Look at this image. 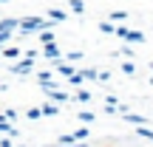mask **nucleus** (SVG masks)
Returning <instances> with one entry per match:
<instances>
[{
	"mask_svg": "<svg viewBox=\"0 0 153 147\" xmlns=\"http://www.w3.org/2000/svg\"><path fill=\"white\" fill-rule=\"evenodd\" d=\"M68 9H71L74 14H82V11H85V3H82V0H68Z\"/></svg>",
	"mask_w": 153,
	"mask_h": 147,
	"instance_id": "ddd939ff",
	"label": "nucleus"
},
{
	"mask_svg": "<svg viewBox=\"0 0 153 147\" xmlns=\"http://www.w3.org/2000/svg\"><path fill=\"white\" fill-rule=\"evenodd\" d=\"M3 3H9V0H0V6H3Z\"/></svg>",
	"mask_w": 153,
	"mask_h": 147,
	"instance_id": "473e14b6",
	"label": "nucleus"
},
{
	"mask_svg": "<svg viewBox=\"0 0 153 147\" xmlns=\"http://www.w3.org/2000/svg\"><path fill=\"white\" fill-rule=\"evenodd\" d=\"M20 28V20L17 17H3L0 20V31H17Z\"/></svg>",
	"mask_w": 153,
	"mask_h": 147,
	"instance_id": "39448f33",
	"label": "nucleus"
},
{
	"mask_svg": "<svg viewBox=\"0 0 153 147\" xmlns=\"http://www.w3.org/2000/svg\"><path fill=\"white\" fill-rule=\"evenodd\" d=\"M74 133H65V136H57V144H74Z\"/></svg>",
	"mask_w": 153,
	"mask_h": 147,
	"instance_id": "4be33fe9",
	"label": "nucleus"
},
{
	"mask_svg": "<svg viewBox=\"0 0 153 147\" xmlns=\"http://www.w3.org/2000/svg\"><path fill=\"white\" fill-rule=\"evenodd\" d=\"M0 57H3V48H0Z\"/></svg>",
	"mask_w": 153,
	"mask_h": 147,
	"instance_id": "72a5a7b5",
	"label": "nucleus"
},
{
	"mask_svg": "<svg viewBox=\"0 0 153 147\" xmlns=\"http://www.w3.org/2000/svg\"><path fill=\"white\" fill-rule=\"evenodd\" d=\"M43 57L51 60V62H57V60H62V51H60L57 43H43Z\"/></svg>",
	"mask_w": 153,
	"mask_h": 147,
	"instance_id": "7ed1b4c3",
	"label": "nucleus"
},
{
	"mask_svg": "<svg viewBox=\"0 0 153 147\" xmlns=\"http://www.w3.org/2000/svg\"><path fill=\"white\" fill-rule=\"evenodd\" d=\"M125 40H128V43H145V34H142V31H131V28H128Z\"/></svg>",
	"mask_w": 153,
	"mask_h": 147,
	"instance_id": "1a4fd4ad",
	"label": "nucleus"
},
{
	"mask_svg": "<svg viewBox=\"0 0 153 147\" xmlns=\"http://www.w3.org/2000/svg\"><path fill=\"white\" fill-rule=\"evenodd\" d=\"M57 74L68 79L71 74H76V68H74V62H68V60H57Z\"/></svg>",
	"mask_w": 153,
	"mask_h": 147,
	"instance_id": "20e7f679",
	"label": "nucleus"
},
{
	"mask_svg": "<svg viewBox=\"0 0 153 147\" xmlns=\"http://www.w3.org/2000/svg\"><path fill=\"white\" fill-rule=\"evenodd\" d=\"M40 34V43H54V31L51 28H43V31H37Z\"/></svg>",
	"mask_w": 153,
	"mask_h": 147,
	"instance_id": "dca6fc26",
	"label": "nucleus"
},
{
	"mask_svg": "<svg viewBox=\"0 0 153 147\" xmlns=\"http://www.w3.org/2000/svg\"><path fill=\"white\" fill-rule=\"evenodd\" d=\"M119 116H122L125 122H131V125H136V127H139V125H148V119H145L142 113H128V110H125V113H119Z\"/></svg>",
	"mask_w": 153,
	"mask_h": 147,
	"instance_id": "423d86ee",
	"label": "nucleus"
},
{
	"mask_svg": "<svg viewBox=\"0 0 153 147\" xmlns=\"http://www.w3.org/2000/svg\"><path fill=\"white\" fill-rule=\"evenodd\" d=\"M119 54H125L128 60H131V57H133V48H131V45H122V51H119Z\"/></svg>",
	"mask_w": 153,
	"mask_h": 147,
	"instance_id": "7c9ffc66",
	"label": "nucleus"
},
{
	"mask_svg": "<svg viewBox=\"0 0 153 147\" xmlns=\"http://www.w3.org/2000/svg\"><path fill=\"white\" fill-rule=\"evenodd\" d=\"M37 82H40V85H43V82H54V74H51V71H40L37 74Z\"/></svg>",
	"mask_w": 153,
	"mask_h": 147,
	"instance_id": "aec40b11",
	"label": "nucleus"
},
{
	"mask_svg": "<svg viewBox=\"0 0 153 147\" xmlns=\"http://www.w3.org/2000/svg\"><path fill=\"white\" fill-rule=\"evenodd\" d=\"M76 119H79L82 125H91V122L97 119V113H91V110H82V113H76Z\"/></svg>",
	"mask_w": 153,
	"mask_h": 147,
	"instance_id": "9b49d317",
	"label": "nucleus"
},
{
	"mask_svg": "<svg viewBox=\"0 0 153 147\" xmlns=\"http://www.w3.org/2000/svg\"><path fill=\"white\" fill-rule=\"evenodd\" d=\"M0 147H14V144H11V136L9 139H0Z\"/></svg>",
	"mask_w": 153,
	"mask_h": 147,
	"instance_id": "2f4dec72",
	"label": "nucleus"
},
{
	"mask_svg": "<svg viewBox=\"0 0 153 147\" xmlns=\"http://www.w3.org/2000/svg\"><path fill=\"white\" fill-rule=\"evenodd\" d=\"M48 17H51V20H57V23H65V20H68V14H65L62 9H51Z\"/></svg>",
	"mask_w": 153,
	"mask_h": 147,
	"instance_id": "9d476101",
	"label": "nucleus"
},
{
	"mask_svg": "<svg viewBox=\"0 0 153 147\" xmlns=\"http://www.w3.org/2000/svg\"><path fill=\"white\" fill-rule=\"evenodd\" d=\"M54 147H91L88 142H74V144H54Z\"/></svg>",
	"mask_w": 153,
	"mask_h": 147,
	"instance_id": "c756f323",
	"label": "nucleus"
},
{
	"mask_svg": "<svg viewBox=\"0 0 153 147\" xmlns=\"http://www.w3.org/2000/svg\"><path fill=\"white\" fill-rule=\"evenodd\" d=\"M3 57L6 60H17V57H20V48H17V45H9V48H3Z\"/></svg>",
	"mask_w": 153,
	"mask_h": 147,
	"instance_id": "f8f14e48",
	"label": "nucleus"
},
{
	"mask_svg": "<svg viewBox=\"0 0 153 147\" xmlns=\"http://www.w3.org/2000/svg\"><path fill=\"white\" fill-rule=\"evenodd\" d=\"M111 79V71H99L97 74V82H108Z\"/></svg>",
	"mask_w": 153,
	"mask_h": 147,
	"instance_id": "c85d7f7f",
	"label": "nucleus"
},
{
	"mask_svg": "<svg viewBox=\"0 0 153 147\" xmlns=\"http://www.w3.org/2000/svg\"><path fill=\"white\" fill-rule=\"evenodd\" d=\"M76 99L79 102H91V91H76Z\"/></svg>",
	"mask_w": 153,
	"mask_h": 147,
	"instance_id": "a878e982",
	"label": "nucleus"
},
{
	"mask_svg": "<svg viewBox=\"0 0 153 147\" xmlns=\"http://www.w3.org/2000/svg\"><path fill=\"white\" fill-rule=\"evenodd\" d=\"M0 116H3V119H9V122H14V119H17V110H11V108H9V110H3Z\"/></svg>",
	"mask_w": 153,
	"mask_h": 147,
	"instance_id": "bb28decb",
	"label": "nucleus"
},
{
	"mask_svg": "<svg viewBox=\"0 0 153 147\" xmlns=\"http://www.w3.org/2000/svg\"><path fill=\"white\" fill-rule=\"evenodd\" d=\"M26 116H28L31 122H37L40 116H43V110H40V108H28V110H26Z\"/></svg>",
	"mask_w": 153,
	"mask_h": 147,
	"instance_id": "412c9836",
	"label": "nucleus"
},
{
	"mask_svg": "<svg viewBox=\"0 0 153 147\" xmlns=\"http://www.w3.org/2000/svg\"><path fill=\"white\" fill-rule=\"evenodd\" d=\"M9 71H11V74H17V76H26V74H31V71H34V60H31V57H23V60H17L14 65L9 68Z\"/></svg>",
	"mask_w": 153,
	"mask_h": 147,
	"instance_id": "f03ea898",
	"label": "nucleus"
},
{
	"mask_svg": "<svg viewBox=\"0 0 153 147\" xmlns=\"http://www.w3.org/2000/svg\"><path fill=\"white\" fill-rule=\"evenodd\" d=\"M68 82H71V85H74V88H79V85H82V82H85V76H82V74H79V68H76V74H71V76H68Z\"/></svg>",
	"mask_w": 153,
	"mask_h": 147,
	"instance_id": "a211bd4d",
	"label": "nucleus"
},
{
	"mask_svg": "<svg viewBox=\"0 0 153 147\" xmlns=\"http://www.w3.org/2000/svg\"><path fill=\"white\" fill-rule=\"evenodd\" d=\"M11 34H14V31H0V45H6V43H9V40H11Z\"/></svg>",
	"mask_w": 153,
	"mask_h": 147,
	"instance_id": "cd10ccee",
	"label": "nucleus"
},
{
	"mask_svg": "<svg viewBox=\"0 0 153 147\" xmlns=\"http://www.w3.org/2000/svg\"><path fill=\"white\" fill-rule=\"evenodd\" d=\"M0 133H9L11 139H14V136H20V133L14 130V125H11L9 119H3V116H0Z\"/></svg>",
	"mask_w": 153,
	"mask_h": 147,
	"instance_id": "0eeeda50",
	"label": "nucleus"
},
{
	"mask_svg": "<svg viewBox=\"0 0 153 147\" xmlns=\"http://www.w3.org/2000/svg\"><path fill=\"white\" fill-rule=\"evenodd\" d=\"M43 28H54V20H51V17H23V20H20V28H17V31L26 37V34L43 31Z\"/></svg>",
	"mask_w": 153,
	"mask_h": 147,
	"instance_id": "f257e3e1",
	"label": "nucleus"
},
{
	"mask_svg": "<svg viewBox=\"0 0 153 147\" xmlns=\"http://www.w3.org/2000/svg\"><path fill=\"white\" fill-rule=\"evenodd\" d=\"M111 20H128V11H125V9H116V11H111Z\"/></svg>",
	"mask_w": 153,
	"mask_h": 147,
	"instance_id": "5701e85b",
	"label": "nucleus"
},
{
	"mask_svg": "<svg viewBox=\"0 0 153 147\" xmlns=\"http://www.w3.org/2000/svg\"><path fill=\"white\" fill-rule=\"evenodd\" d=\"M79 74L85 76L88 82H97V74H99V71H97V68H79Z\"/></svg>",
	"mask_w": 153,
	"mask_h": 147,
	"instance_id": "4468645a",
	"label": "nucleus"
},
{
	"mask_svg": "<svg viewBox=\"0 0 153 147\" xmlns=\"http://www.w3.org/2000/svg\"><path fill=\"white\" fill-rule=\"evenodd\" d=\"M40 110H43V116H57V113H60V105H57V102H45Z\"/></svg>",
	"mask_w": 153,
	"mask_h": 147,
	"instance_id": "6e6552de",
	"label": "nucleus"
},
{
	"mask_svg": "<svg viewBox=\"0 0 153 147\" xmlns=\"http://www.w3.org/2000/svg\"><path fill=\"white\" fill-rule=\"evenodd\" d=\"M88 136H91V133H88V127H79V130H74V139H76V142H88Z\"/></svg>",
	"mask_w": 153,
	"mask_h": 147,
	"instance_id": "6ab92c4d",
	"label": "nucleus"
},
{
	"mask_svg": "<svg viewBox=\"0 0 153 147\" xmlns=\"http://www.w3.org/2000/svg\"><path fill=\"white\" fill-rule=\"evenodd\" d=\"M65 60H68V62H79V60H82V51H68Z\"/></svg>",
	"mask_w": 153,
	"mask_h": 147,
	"instance_id": "393cba45",
	"label": "nucleus"
},
{
	"mask_svg": "<svg viewBox=\"0 0 153 147\" xmlns=\"http://www.w3.org/2000/svg\"><path fill=\"white\" fill-rule=\"evenodd\" d=\"M136 136H142V139H148V142H153V130L148 125H139V130H136Z\"/></svg>",
	"mask_w": 153,
	"mask_h": 147,
	"instance_id": "2eb2a0df",
	"label": "nucleus"
},
{
	"mask_svg": "<svg viewBox=\"0 0 153 147\" xmlns=\"http://www.w3.org/2000/svg\"><path fill=\"white\" fill-rule=\"evenodd\" d=\"M99 31H102V34H114L116 26H114V23H99Z\"/></svg>",
	"mask_w": 153,
	"mask_h": 147,
	"instance_id": "b1692460",
	"label": "nucleus"
},
{
	"mask_svg": "<svg viewBox=\"0 0 153 147\" xmlns=\"http://www.w3.org/2000/svg\"><path fill=\"white\" fill-rule=\"evenodd\" d=\"M14 147H23V144H14Z\"/></svg>",
	"mask_w": 153,
	"mask_h": 147,
	"instance_id": "c9c22d12",
	"label": "nucleus"
},
{
	"mask_svg": "<svg viewBox=\"0 0 153 147\" xmlns=\"http://www.w3.org/2000/svg\"><path fill=\"white\" fill-rule=\"evenodd\" d=\"M150 71H153V62H150Z\"/></svg>",
	"mask_w": 153,
	"mask_h": 147,
	"instance_id": "f704fd0d",
	"label": "nucleus"
},
{
	"mask_svg": "<svg viewBox=\"0 0 153 147\" xmlns=\"http://www.w3.org/2000/svg\"><path fill=\"white\" fill-rule=\"evenodd\" d=\"M122 74H125V76H136V65H133L131 60H128V62H122Z\"/></svg>",
	"mask_w": 153,
	"mask_h": 147,
	"instance_id": "f3484780",
	"label": "nucleus"
}]
</instances>
